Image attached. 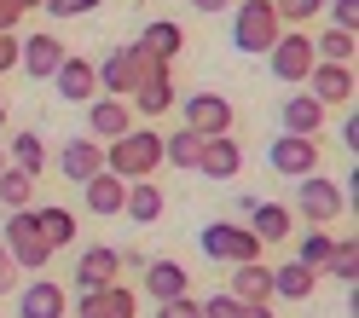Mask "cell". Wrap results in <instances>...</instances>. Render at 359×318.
Here are the masks:
<instances>
[{"label":"cell","instance_id":"ffe728a7","mask_svg":"<svg viewBox=\"0 0 359 318\" xmlns=\"http://www.w3.org/2000/svg\"><path fill=\"white\" fill-rule=\"evenodd\" d=\"M226 295L232 301H273V266L266 261H243V266H232V278H226Z\"/></svg>","mask_w":359,"mask_h":318},{"label":"cell","instance_id":"1f68e13d","mask_svg":"<svg viewBox=\"0 0 359 318\" xmlns=\"http://www.w3.org/2000/svg\"><path fill=\"white\" fill-rule=\"evenodd\" d=\"M0 202H6V214L12 209H35V179L6 163V168H0Z\"/></svg>","mask_w":359,"mask_h":318},{"label":"cell","instance_id":"f546056e","mask_svg":"<svg viewBox=\"0 0 359 318\" xmlns=\"http://www.w3.org/2000/svg\"><path fill=\"white\" fill-rule=\"evenodd\" d=\"M197 156H203V139H197L191 127H174V133H163V163H168V168H186V174H197Z\"/></svg>","mask_w":359,"mask_h":318},{"label":"cell","instance_id":"7bdbcfd3","mask_svg":"<svg viewBox=\"0 0 359 318\" xmlns=\"http://www.w3.org/2000/svg\"><path fill=\"white\" fill-rule=\"evenodd\" d=\"M18 278H24V272H18L6 255H0V295H12V289H18Z\"/></svg>","mask_w":359,"mask_h":318},{"label":"cell","instance_id":"3957f363","mask_svg":"<svg viewBox=\"0 0 359 318\" xmlns=\"http://www.w3.org/2000/svg\"><path fill=\"white\" fill-rule=\"evenodd\" d=\"M0 249H6V261H12L18 272H41V266L53 261L47 237L35 232V209H12V214H6V226H0Z\"/></svg>","mask_w":359,"mask_h":318},{"label":"cell","instance_id":"d590c367","mask_svg":"<svg viewBox=\"0 0 359 318\" xmlns=\"http://www.w3.org/2000/svg\"><path fill=\"white\" fill-rule=\"evenodd\" d=\"M99 6H104V0H41V12L58 18V24H64V18H87V12H99Z\"/></svg>","mask_w":359,"mask_h":318},{"label":"cell","instance_id":"ab89813d","mask_svg":"<svg viewBox=\"0 0 359 318\" xmlns=\"http://www.w3.org/2000/svg\"><path fill=\"white\" fill-rule=\"evenodd\" d=\"M18 24H24V12H18L12 0H0V35H18Z\"/></svg>","mask_w":359,"mask_h":318},{"label":"cell","instance_id":"52a82bcc","mask_svg":"<svg viewBox=\"0 0 359 318\" xmlns=\"http://www.w3.org/2000/svg\"><path fill=\"white\" fill-rule=\"evenodd\" d=\"M266 168H273L278 179H307V174H319V139L278 133V139L266 145Z\"/></svg>","mask_w":359,"mask_h":318},{"label":"cell","instance_id":"2e32d148","mask_svg":"<svg viewBox=\"0 0 359 318\" xmlns=\"http://www.w3.org/2000/svg\"><path fill=\"white\" fill-rule=\"evenodd\" d=\"M128 127H140L133 122V110H128V99H93L87 104V139H99V145H110V139H122Z\"/></svg>","mask_w":359,"mask_h":318},{"label":"cell","instance_id":"603a6c76","mask_svg":"<svg viewBox=\"0 0 359 318\" xmlns=\"http://www.w3.org/2000/svg\"><path fill=\"white\" fill-rule=\"evenodd\" d=\"M145 295H151L156 307H163V301H180V295H191L186 266H180V261H145Z\"/></svg>","mask_w":359,"mask_h":318},{"label":"cell","instance_id":"74e56055","mask_svg":"<svg viewBox=\"0 0 359 318\" xmlns=\"http://www.w3.org/2000/svg\"><path fill=\"white\" fill-rule=\"evenodd\" d=\"M156 318H203V301H197V295H180V301L156 307Z\"/></svg>","mask_w":359,"mask_h":318},{"label":"cell","instance_id":"ac0fdd59","mask_svg":"<svg viewBox=\"0 0 359 318\" xmlns=\"http://www.w3.org/2000/svg\"><path fill=\"white\" fill-rule=\"evenodd\" d=\"M197 174H209V179H238L243 174V145L232 139V133H215V139H203V156H197Z\"/></svg>","mask_w":359,"mask_h":318},{"label":"cell","instance_id":"b9f144b4","mask_svg":"<svg viewBox=\"0 0 359 318\" xmlns=\"http://www.w3.org/2000/svg\"><path fill=\"white\" fill-rule=\"evenodd\" d=\"M18 70V35H0V76Z\"/></svg>","mask_w":359,"mask_h":318},{"label":"cell","instance_id":"8fae6325","mask_svg":"<svg viewBox=\"0 0 359 318\" xmlns=\"http://www.w3.org/2000/svg\"><path fill=\"white\" fill-rule=\"evenodd\" d=\"M18 318H64L70 312V295H64L58 278H29V284H18Z\"/></svg>","mask_w":359,"mask_h":318},{"label":"cell","instance_id":"e575fe53","mask_svg":"<svg viewBox=\"0 0 359 318\" xmlns=\"http://www.w3.org/2000/svg\"><path fill=\"white\" fill-rule=\"evenodd\" d=\"M290 261H302L307 272H325V261H330V232H302V249Z\"/></svg>","mask_w":359,"mask_h":318},{"label":"cell","instance_id":"f35d334b","mask_svg":"<svg viewBox=\"0 0 359 318\" xmlns=\"http://www.w3.org/2000/svg\"><path fill=\"white\" fill-rule=\"evenodd\" d=\"M203 318H243V301H232V295H209Z\"/></svg>","mask_w":359,"mask_h":318},{"label":"cell","instance_id":"d6986e66","mask_svg":"<svg viewBox=\"0 0 359 318\" xmlns=\"http://www.w3.org/2000/svg\"><path fill=\"white\" fill-rule=\"evenodd\" d=\"M174 76H168V64H163V70H151L140 87H133V93H128V110H133V116H163V110H174Z\"/></svg>","mask_w":359,"mask_h":318},{"label":"cell","instance_id":"f6af8a7d","mask_svg":"<svg viewBox=\"0 0 359 318\" xmlns=\"http://www.w3.org/2000/svg\"><path fill=\"white\" fill-rule=\"evenodd\" d=\"M243 318H273V307H266V301H250V307H243Z\"/></svg>","mask_w":359,"mask_h":318},{"label":"cell","instance_id":"60d3db41","mask_svg":"<svg viewBox=\"0 0 359 318\" xmlns=\"http://www.w3.org/2000/svg\"><path fill=\"white\" fill-rule=\"evenodd\" d=\"M336 139H342V151H359V116H353V104H348V122H342Z\"/></svg>","mask_w":359,"mask_h":318},{"label":"cell","instance_id":"4dcf8cb0","mask_svg":"<svg viewBox=\"0 0 359 318\" xmlns=\"http://www.w3.org/2000/svg\"><path fill=\"white\" fill-rule=\"evenodd\" d=\"M325 278H342L348 289H353V278H359V237L348 232V237H330V261H325Z\"/></svg>","mask_w":359,"mask_h":318},{"label":"cell","instance_id":"d4e9b609","mask_svg":"<svg viewBox=\"0 0 359 318\" xmlns=\"http://www.w3.org/2000/svg\"><path fill=\"white\" fill-rule=\"evenodd\" d=\"M122 197H128V179H116V174H93V179H87V186H81V202H87V214H122Z\"/></svg>","mask_w":359,"mask_h":318},{"label":"cell","instance_id":"5b68a950","mask_svg":"<svg viewBox=\"0 0 359 318\" xmlns=\"http://www.w3.org/2000/svg\"><path fill=\"white\" fill-rule=\"evenodd\" d=\"M342 209H348V202H342V186H336V179H325V174L296 179V209H290V214H302L307 226H330Z\"/></svg>","mask_w":359,"mask_h":318},{"label":"cell","instance_id":"d6a6232c","mask_svg":"<svg viewBox=\"0 0 359 318\" xmlns=\"http://www.w3.org/2000/svg\"><path fill=\"white\" fill-rule=\"evenodd\" d=\"M353 53H359V35H348V29H325L313 41V58L319 64H353Z\"/></svg>","mask_w":359,"mask_h":318},{"label":"cell","instance_id":"7a4b0ae2","mask_svg":"<svg viewBox=\"0 0 359 318\" xmlns=\"http://www.w3.org/2000/svg\"><path fill=\"white\" fill-rule=\"evenodd\" d=\"M278 35H284V24H278L273 0H238V6H232V47H238L243 58L273 53Z\"/></svg>","mask_w":359,"mask_h":318},{"label":"cell","instance_id":"f1b7e54d","mask_svg":"<svg viewBox=\"0 0 359 318\" xmlns=\"http://www.w3.org/2000/svg\"><path fill=\"white\" fill-rule=\"evenodd\" d=\"M313 289H319V272H307L302 261H284L273 272V295H284V301H307Z\"/></svg>","mask_w":359,"mask_h":318},{"label":"cell","instance_id":"44dd1931","mask_svg":"<svg viewBox=\"0 0 359 318\" xmlns=\"http://www.w3.org/2000/svg\"><path fill=\"white\" fill-rule=\"evenodd\" d=\"M140 53H151V58H163V64H174L180 53H186V29L174 24V18H151V24L140 29V41H133Z\"/></svg>","mask_w":359,"mask_h":318},{"label":"cell","instance_id":"c3c4849f","mask_svg":"<svg viewBox=\"0 0 359 318\" xmlns=\"http://www.w3.org/2000/svg\"><path fill=\"white\" fill-rule=\"evenodd\" d=\"M0 168H6V151H0Z\"/></svg>","mask_w":359,"mask_h":318},{"label":"cell","instance_id":"4316f807","mask_svg":"<svg viewBox=\"0 0 359 318\" xmlns=\"http://www.w3.org/2000/svg\"><path fill=\"white\" fill-rule=\"evenodd\" d=\"M35 232L47 237V249L58 255V249H70V243H76V214H70V209H58V202H41V209H35Z\"/></svg>","mask_w":359,"mask_h":318},{"label":"cell","instance_id":"7c38bea8","mask_svg":"<svg viewBox=\"0 0 359 318\" xmlns=\"http://www.w3.org/2000/svg\"><path fill=\"white\" fill-rule=\"evenodd\" d=\"M302 87H307V93L330 110V104H353L359 76H353V64H313V76H307Z\"/></svg>","mask_w":359,"mask_h":318},{"label":"cell","instance_id":"30bf717a","mask_svg":"<svg viewBox=\"0 0 359 318\" xmlns=\"http://www.w3.org/2000/svg\"><path fill=\"white\" fill-rule=\"evenodd\" d=\"M238 209H243V226H250L261 243H290V237H296V214H290V202H255V197H243Z\"/></svg>","mask_w":359,"mask_h":318},{"label":"cell","instance_id":"5bb4252c","mask_svg":"<svg viewBox=\"0 0 359 318\" xmlns=\"http://www.w3.org/2000/svg\"><path fill=\"white\" fill-rule=\"evenodd\" d=\"M53 87H58V99H64V104H93V99H99L93 58H76V53H64V64L53 70Z\"/></svg>","mask_w":359,"mask_h":318},{"label":"cell","instance_id":"ee69618b","mask_svg":"<svg viewBox=\"0 0 359 318\" xmlns=\"http://www.w3.org/2000/svg\"><path fill=\"white\" fill-rule=\"evenodd\" d=\"M191 6H197V12H203V18H220V12H232V6H238V0H191Z\"/></svg>","mask_w":359,"mask_h":318},{"label":"cell","instance_id":"8d00e7d4","mask_svg":"<svg viewBox=\"0 0 359 318\" xmlns=\"http://www.w3.org/2000/svg\"><path fill=\"white\" fill-rule=\"evenodd\" d=\"M325 12H330V29L359 35V0H325Z\"/></svg>","mask_w":359,"mask_h":318},{"label":"cell","instance_id":"cb8c5ba5","mask_svg":"<svg viewBox=\"0 0 359 318\" xmlns=\"http://www.w3.org/2000/svg\"><path fill=\"white\" fill-rule=\"evenodd\" d=\"M58 168H64L70 186H87V179L104 168V145H99V139H70V145H64V156H58Z\"/></svg>","mask_w":359,"mask_h":318},{"label":"cell","instance_id":"bcb514c9","mask_svg":"<svg viewBox=\"0 0 359 318\" xmlns=\"http://www.w3.org/2000/svg\"><path fill=\"white\" fill-rule=\"evenodd\" d=\"M12 6H18V12H41V0H12Z\"/></svg>","mask_w":359,"mask_h":318},{"label":"cell","instance_id":"83f0119b","mask_svg":"<svg viewBox=\"0 0 359 318\" xmlns=\"http://www.w3.org/2000/svg\"><path fill=\"white\" fill-rule=\"evenodd\" d=\"M0 151H6V163H12V168H24L29 179H41V168H47V145H41V133H29V127H24V133H12Z\"/></svg>","mask_w":359,"mask_h":318},{"label":"cell","instance_id":"9c48e42d","mask_svg":"<svg viewBox=\"0 0 359 318\" xmlns=\"http://www.w3.org/2000/svg\"><path fill=\"white\" fill-rule=\"evenodd\" d=\"M232 122H238V110H232L226 93H191V99H186V127L197 133V139L232 133Z\"/></svg>","mask_w":359,"mask_h":318},{"label":"cell","instance_id":"681fc988","mask_svg":"<svg viewBox=\"0 0 359 318\" xmlns=\"http://www.w3.org/2000/svg\"><path fill=\"white\" fill-rule=\"evenodd\" d=\"M0 255H6V249H0Z\"/></svg>","mask_w":359,"mask_h":318},{"label":"cell","instance_id":"8992f818","mask_svg":"<svg viewBox=\"0 0 359 318\" xmlns=\"http://www.w3.org/2000/svg\"><path fill=\"white\" fill-rule=\"evenodd\" d=\"M266 64H273V76L278 81H290V87H302L307 76H313V35L307 29H284L278 41H273V53H266Z\"/></svg>","mask_w":359,"mask_h":318},{"label":"cell","instance_id":"836d02e7","mask_svg":"<svg viewBox=\"0 0 359 318\" xmlns=\"http://www.w3.org/2000/svg\"><path fill=\"white\" fill-rule=\"evenodd\" d=\"M273 12H278V24H284V29H307L313 18L325 12V0H273Z\"/></svg>","mask_w":359,"mask_h":318},{"label":"cell","instance_id":"7dc6e473","mask_svg":"<svg viewBox=\"0 0 359 318\" xmlns=\"http://www.w3.org/2000/svg\"><path fill=\"white\" fill-rule=\"evenodd\" d=\"M0 139H6V104H0Z\"/></svg>","mask_w":359,"mask_h":318},{"label":"cell","instance_id":"484cf974","mask_svg":"<svg viewBox=\"0 0 359 318\" xmlns=\"http://www.w3.org/2000/svg\"><path fill=\"white\" fill-rule=\"evenodd\" d=\"M122 214H128L133 226H156V220H163V186H151V179H128Z\"/></svg>","mask_w":359,"mask_h":318},{"label":"cell","instance_id":"ba28073f","mask_svg":"<svg viewBox=\"0 0 359 318\" xmlns=\"http://www.w3.org/2000/svg\"><path fill=\"white\" fill-rule=\"evenodd\" d=\"M110 284H122V249H110V243L81 249L76 255V295H93V289H110Z\"/></svg>","mask_w":359,"mask_h":318},{"label":"cell","instance_id":"e0dca14e","mask_svg":"<svg viewBox=\"0 0 359 318\" xmlns=\"http://www.w3.org/2000/svg\"><path fill=\"white\" fill-rule=\"evenodd\" d=\"M76 318H140V295L128 284H110L93 295H76Z\"/></svg>","mask_w":359,"mask_h":318},{"label":"cell","instance_id":"7402d4cb","mask_svg":"<svg viewBox=\"0 0 359 318\" xmlns=\"http://www.w3.org/2000/svg\"><path fill=\"white\" fill-rule=\"evenodd\" d=\"M278 122L284 133H302V139H319V127H325V104L313 99V93H290L278 104Z\"/></svg>","mask_w":359,"mask_h":318},{"label":"cell","instance_id":"4fadbf2b","mask_svg":"<svg viewBox=\"0 0 359 318\" xmlns=\"http://www.w3.org/2000/svg\"><path fill=\"white\" fill-rule=\"evenodd\" d=\"M18 64H24L29 81H53V70L64 64V41H58L53 29H35V35L18 41Z\"/></svg>","mask_w":359,"mask_h":318},{"label":"cell","instance_id":"9a60e30c","mask_svg":"<svg viewBox=\"0 0 359 318\" xmlns=\"http://www.w3.org/2000/svg\"><path fill=\"white\" fill-rule=\"evenodd\" d=\"M93 76H99L104 99H128L133 87H140V47H116L104 64H93Z\"/></svg>","mask_w":359,"mask_h":318},{"label":"cell","instance_id":"6da1fadb","mask_svg":"<svg viewBox=\"0 0 359 318\" xmlns=\"http://www.w3.org/2000/svg\"><path fill=\"white\" fill-rule=\"evenodd\" d=\"M163 168V133L156 127H128L122 139L104 145V174L116 179H151Z\"/></svg>","mask_w":359,"mask_h":318},{"label":"cell","instance_id":"277c9868","mask_svg":"<svg viewBox=\"0 0 359 318\" xmlns=\"http://www.w3.org/2000/svg\"><path fill=\"white\" fill-rule=\"evenodd\" d=\"M197 243H203V255H209V261H226V266L261 261V249H266L243 220H209L203 232H197Z\"/></svg>","mask_w":359,"mask_h":318}]
</instances>
